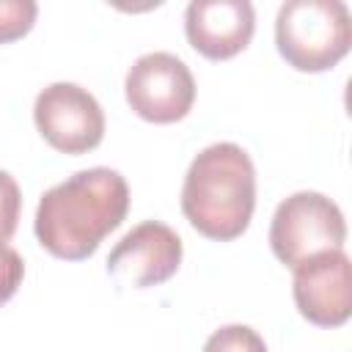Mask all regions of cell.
I'll use <instances>...</instances> for the list:
<instances>
[{
  "mask_svg": "<svg viewBox=\"0 0 352 352\" xmlns=\"http://www.w3.org/2000/svg\"><path fill=\"white\" fill-rule=\"evenodd\" d=\"M129 107L151 124L182 121L195 102V80L187 63L170 52L140 55L124 80Z\"/></svg>",
  "mask_w": 352,
  "mask_h": 352,
  "instance_id": "5",
  "label": "cell"
},
{
  "mask_svg": "<svg viewBox=\"0 0 352 352\" xmlns=\"http://www.w3.org/2000/svg\"><path fill=\"white\" fill-rule=\"evenodd\" d=\"M204 352H267V344L248 324H226L206 338Z\"/></svg>",
  "mask_w": 352,
  "mask_h": 352,
  "instance_id": "10",
  "label": "cell"
},
{
  "mask_svg": "<svg viewBox=\"0 0 352 352\" xmlns=\"http://www.w3.org/2000/svg\"><path fill=\"white\" fill-rule=\"evenodd\" d=\"M126 209V179L113 168H88L41 195L33 228L41 248L55 258L82 261L121 226Z\"/></svg>",
  "mask_w": 352,
  "mask_h": 352,
  "instance_id": "1",
  "label": "cell"
},
{
  "mask_svg": "<svg viewBox=\"0 0 352 352\" xmlns=\"http://www.w3.org/2000/svg\"><path fill=\"white\" fill-rule=\"evenodd\" d=\"M344 239L346 223L338 204L314 190L283 198L270 223V248L292 270L316 253L341 250Z\"/></svg>",
  "mask_w": 352,
  "mask_h": 352,
  "instance_id": "4",
  "label": "cell"
},
{
  "mask_svg": "<svg viewBox=\"0 0 352 352\" xmlns=\"http://www.w3.org/2000/svg\"><path fill=\"white\" fill-rule=\"evenodd\" d=\"M294 305L316 327H341L352 314V264L344 250L316 253L294 267Z\"/></svg>",
  "mask_w": 352,
  "mask_h": 352,
  "instance_id": "7",
  "label": "cell"
},
{
  "mask_svg": "<svg viewBox=\"0 0 352 352\" xmlns=\"http://www.w3.org/2000/svg\"><path fill=\"white\" fill-rule=\"evenodd\" d=\"M275 44L292 69L327 72L349 52V8L341 0H289L275 16Z\"/></svg>",
  "mask_w": 352,
  "mask_h": 352,
  "instance_id": "3",
  "label": "cell"
},
{
  "mask_svg": "<svg viewBox=\"0 0 352 352\" xmlns=\"http://www.w3.org/2000/svg\"><path fill=\"white\" fill-rule=\"evenodd\" d=\"M22 275H25L22 256L14 248L0 242V305H6L16 294V289L22 283Z\"/></svg>",
  "mask_w": 352,
  "mask_h": 352,
  "instance_id": "13",
  "label": "cell"
},
{
  "mask_svg": "<svg viewBox=\"0 0 352 352\" xmlns=\"http://www.w3.org/2000/svg\"><path fill=\"white\" fill-rule=\"evenodd\" d=\"M38 6L33 0H0V44L22 38L36 22Z\"/></svg>",
  "mask_w": 352,
  "mask_h": 352,
  "instance_id": "11",
  "label": "cell"
},
{
  "mask_svg": "<svg viewBox=\"0 0 352 352\" xmlns=\"http://www.w3.org/2000/svg\"><path fill=\"white\" fill-rule=\"evenodd\" d=\"M256 30L248 0H192L184 11V33L195 52L209 60H228L242 52Z\"/></svg>",
  "mask_w": 352,
  "mask_h": 352,
  "instance_id": "9",
  "label": "cell"
},
{
  "mask_svg": "<svg viewBox=\"0 0 352 352\" xmlns=\"http://www.w3.org/2000/svg\"><path fill=\"white\" fill-rule=\"evenodd\" d=\"M182 253V239L170 226L160 220H146L126 231L121 242L110 250L107 272L135 289L160 286L170 275H176Z\"/></svg>",
  "mask_w": 352,
  "mask_h": 352,
  "instance_id": "8",
  "label": "cell"
},
{
  "mask_svg": "<svg viewBox=\"0 0 352 352\" xmlns=\"http://www.w3.org/2000/svg\"><path fill=\"white\" fill-rule=\"evenodd\" d=\"M256 209V168L236 143H212L195 154L182 187L190 226L217 242L236 239Z\"/></svg>",
  "mask_w": 352,
  "mask_h": 352,
  "instance_id": "2",
  "label": "cell"
},
{
  "mask_svg": "<svg viewBox=\"0 0 352 352\" xmlns=\"http://www.w3.org/2000/svg\"><path fill=\"white\" fill-rule=\"evenodd\" d=\"M19 209H22V192L16 179L8 170H0V242L6 245L19 223Z\"/></svg>",
  "mask_w": 352,
  "mask_h": 352,
  "instance_id": "12",
  "label": "cell"
},
{
  "mask_svg": "<svg viewBox=\"0 0 352 352\" xmlns=\"http://www.w3.org/2000/svg\"><path fill=\"white\" fill-rule=\"evenodd\" d=\"M33 121L41 138L63 154H85L104 138L102 104L77 82L47 85L36 96Z\"/></svg>",
  "mask_w": 352,
  "mask_h": 352,
  "instance_id": "6",
  "label": "cell"
}]
</instances>
